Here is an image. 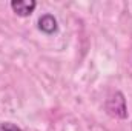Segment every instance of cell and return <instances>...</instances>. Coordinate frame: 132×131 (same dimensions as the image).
Returning a JSON list of instances; mask_svg holds the SVG:
<instances>
[{
	"mask_svg": "<svg viewBox=\"0 0 132 131\" xmlns=\"http://www.w3.org/2000/svg\"><path fill=\"white\" fill-rule=\"evenodd\" d=\"M106 111L112 117L126 119L128 117V108H126V99L123 93L115 91L111 97L106 100Z\"/></svg>",
	"mask_w": 132,
	"mask_h": 131,
	"instance_id": "6da1fadb",
	"label": "cell"
},
{
	"mask_svg": "<svg viewBox=\"0 0 132 131\" xmlns=\"http://www.w3.org/2000/svg\"><path fill=\"white\" fill-rule=\"evenodd\" d=\"M35 6H37V3L34 0H12L11 2L12 11L20 17H28L29 14H32Z\"/></svg>",
	"mask_w": 132,
	"mask_h": 131,
	"instance_id": "7a4b0ae2",
	"label": "cell"
},
{
	"mask_svg": "<svg viewBox=\"0 0 132 131\" xmlns=\"http://www.w3.org/2000/svg\"><path fill=\"white\" fill-rule=\"evenodd\" d=\"M38 30L45 34H54L57 33L59 25H57V19L52 14H43L38 19Z\"/></svg>",
	"mask_w": 132,
	"mask_h": 131,
	"instance_id": "3957f363",
	"label": "cell"
},
{
	"mask_svg": "<svg viewBox=\"0 0 132 131\" xmlns=\"http://www.w3.org/2000/svg\"><path fill=\"white\" fill-rule=\"evenodd\" d=\"M0 131H22L17 125L11 123V122H2L0 120Z\"/></svg>",
	"mask_w": 132,
	"mask_h": 131,
	"instance_id": "277c9868",
	"label": "cell"
}]
</instances>
